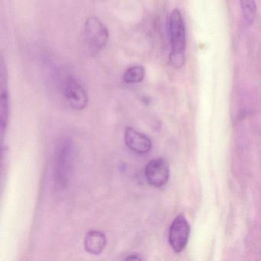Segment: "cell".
Wrapping results in <instances>:
<instances>
[{
  "label": "cell",
  "instance_id": "obj_7",
  "mask_svg": "<svg viewBox=\"0 0 261 261\" xmlns=\"http://www.w3.org/2000/svg\"><path fill=\"white\" fill-rule=\"evenodd\" d=\"M0 82H1V99H0V108H1V130L4 133L10 115V92L8 88V75H7V65L4 57L0 60Z\"/></svg>",
  "mask_w": 261,
  "mask_h": 261
},
{
  "label": "cell",
  "instance_id": "obj_8",
  "mask_svg": "<svg viewBox=\"0 0 261 261\" xmlns=\"http://www.w3.org/2000/svg\"><path fill=\"white\" fill-rule=\"evenodd\" d=\"M124 140L127 147L136 153L143 155L150 152L152 149V143L149 137L134 128H126Z\"/></svg>",
  "mask_w": 261,
  "mask_h": 261
},
{
  "label": "cell",
  "instance_id": "obj_6",
  "mask_svg": "<svg viewBox=\"0 0 261 261\" xmlns=\"http://www.w3.org/2000/svg\"><path fill=\"white\" fill-rule=\"evenodd\" d=\"M145 176L149 184L154 187L164 186L169 181V168L162 158L151 160L145 168Z\"/></svg>",
  "mask_w": 261,
  "mask_h": 261
},
{
  "label": "cell",
  "instance_id": "obj_3",
  "mask_svg": "<svg viewBox=\"0 0 261 261\" xmlns=\"http://www.w3.org/2000/svg\"><path fill=\"white\" fill-rule=\"evenodd\" d=\"M84 34L87 46L92 55L103 51L109 41L108 28L96 16H91L85 21Z\"/></svg>",
  "mask_w": 261,
  "mask_h": 261
},
{
  "label": "cell",
  "instance_id": "obj_10",
  "mask_svg": "<svg viewBox=\"0 0 261 261\" xmlns=\"http://www.w3.org/2000/svg\"><path fill=\"white\" fill-rule=\"evenodd\" d=\"M146 76V70L141 65H134L126 69L123 74V79L125 83L129 85L140 83Z\"/></svg>",
  "mask_w": 261,
  "mask_h": 261
},
{
  "label": "cell",
  "instance_id": "obj_4",
  "mask_svg": "<svg viewBox=\"0 0 261 261\" xmlns=\"http://www.w3.org/2000/svg\"><path fill=\"white\" fill-rule=\"evenodd\" d=\"M63 94L69 106L76 111L85 109L88 105V96L83 84L79 79L69 77L63 86Z\"/></svg>",
  "mask_w": 261,
  "mask_h": 261
},
{
  "label": "cell",
  "instance_id": "obj_12",
  "mask_svg": "<svg viewBox=\"0 0 261 261\" xmlns=\"http://www.w3.org/2000/svg\"><path fill=\"white\" fill-rule=\"evenodd\" d=\"M125 260H130V259H135V260H143V257L140 255L137 254V253H130V254L127 255L126 257H125Z\"/></svg>",
  "mask_w": 261,
  "mask_h": 261
},
{
  "label": "cell",
  "instance_id": "obj_5",
  "mask_svg": "<svg viewBox=\"0 0 261 261\" xmlns=\"http://www.w3.org/2000/svg\"><path fill=\"white\" fill-rule=\"evenodd\" d=\"M190 227L183 215H180L172 221L169 232V242L176 253H181L187 245Z\"/></svg>",
  "mask_w": 261,
  "mask_h": 261
},
{
  "label": "cell",
  "instance_id": "obj_9",
  "mask_svg": "<svg viewBox=\"0 0 261 261\" xmlns=\"http://www.w3.org/2000/svg\"><path fill=\"white\" fill-rule=\"evenodd\" d=\"M108 240L103 232L91 230L85 235L84 248L87 253L91 255H100L106 248Z\"/></svg>",
  "mask_w": 261,
  "mask_h": 261
},
{
  "label": "cell",
  "instance_id": "obj_1",
  "mask_svg": "<svg viewBox=\"0 0 261 261\" xmlns=\"http://www.w3.org/2000/svg\"><path fill=\"white\" fill-rule=\"evenodd\" d=\"M75 146L71 139H61L55 146L53 158V175L56 184L66 188L72 178L75 163Z\"/></svg>",
  "mask_w": 261,
  "mask_h": 261
},
{
  "label": "cell",
  "instance_id": "obj_2",
  "mask_svg": "<svg viewBox=\"0 0 261 261\" xmlns=\"http://www.w3.org/2000/svg\"><path fill=\"white\" fill-rule=\"evenodd\" d=\"M169 27L171 44L169 59L174 68H180L185 63L186 38L182 15L178 9L171 13Z\"/></svg>",
  "mask_w": 261,
  "mask_h": 261
},
{
  "label": "cell",
  "instance_id": "obj_11",
  "mask_svg": "<svg viewBox=\"0 0 261 261\" xmlns=\"http://www.w3.org/2000/svg\"><path fill=\"white\" fill-rule=\"evenodd\" d=\"M240 5L246 22L248 25H252L256 16V5L255 0H240Z\"/></svg>",
  "mask_w": 261,
  "mask_h": 261
}]
</instances>
